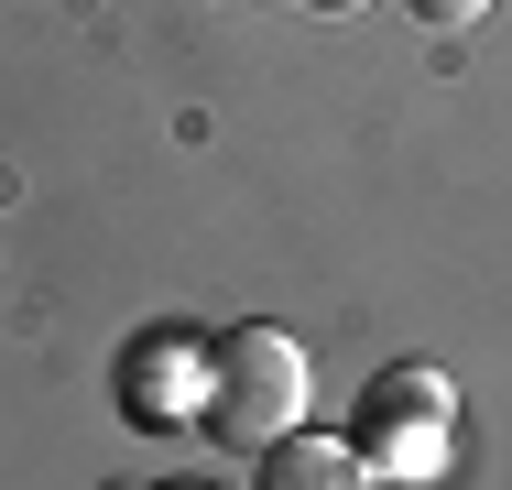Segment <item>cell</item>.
I'll return each mask as SVG.
<instances>
[{
  "instance_id": "obj_1",
  "label": "cell",
  "mask_w": 512,
  "mask_h": 490,
  "mask_svg": "<svg viewBox=\"0 0 512 490\" xmlns=\"http://www.w3.org/2000/svg\"><path fill=\"white\" fill-rule=\"evenodd\" d=\"M197 414H207L218 447H273V436H295V414H306V349H295L284 327H229V338L207 349Z\"/></svg>"
},
{
  "instance_id": "obj_2",
  "label": "cell",
  "mask_w": 512,
  "mask_h": 490,
  "mask_svg": "<svg viewBox=\"0 0 512 490\" xmlns=\"http://www.w3.org/2000/svg\"><path fill=\"white\" fill-rule=\"evenodd\" d=\"M447 425H458L447 371H382L349 414V447L371 458V480H425V469H447Z\"/></svg>"
},
{
  "instance_id": "obj_3",
  "label": "cell",
  "mask_w": 512,
  "mask_h": 490,
  "mask_svg": "<svg viewBox=\"0 0 512 490\" xmlns=\"http://www.w3.org/2000/svg\"><path fill=\"white\" fill-rule=\"evenodd\" d=\"M251 490H382V480H371V458L349 436H273Z\"/></svg>"
},
{
  "instance_id": "obj_4",
  "label": "cell",
  "mask_w": 512,
  "mask_h": 490,
  "mask_svg": "<svg viewBox=\"0 0 512 490\" xmlns=\"http://www.w3.org/2000/svg\"><path fill=\"white\" fill-rule=\"evenodd\" d=\"M414 22H436V33H458V22H480V11H491V0H404Z\"/></svg>"
},
{
  "instance_id": "obj_5",
  "label": "cell",
  "mask_w": 512,
  "mask_h": 490,
  "mask_svg": "<svg viewBox=\"0 0 512 490\" xmlns=\"http://www.w3.org/2000/svg\"><path fill=\"white\" fill-rule=\"evenodd\" d=\"M306 11H349V0H306Z\"/></svg>"
},
{
  "instance_id": "obj_6",
  "label": "cell",
  "mask_w": 512,
  "mask_h": 490,
  "mask_svg": "<svg viewBox=\"0 0 512 490\" xmlns=\"http://www.w3.org/2000/svg\"><path fill=\"white\" fill-rule=\"evenodd\" d=\"M164 490H207V480H164Z\"/></svg>"
}]
</instances>
